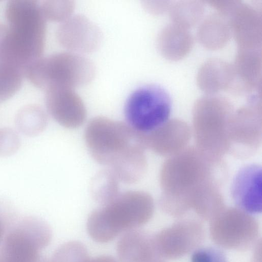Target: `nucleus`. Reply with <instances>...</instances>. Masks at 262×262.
Returning a JSON list of instances; mask_svg holds the SVG:
<instances>
[{
	"label": "nucleus",
	"instance_id": "obj_21",
	"mask_svg": "<svg viewBox=\"0 0 262 262\" xmlns=\"http://www.w3.org/2000/svg\"><path fill=\"white\" fill-rule=\"evenodd\" d=\"M87 249L77 241L67 242L59 247L52 256L50 262H87Z\"/></svg>",
	"mask_w": 262,
	"mask_h": 262
},
{
	"label": "nucleus",
	"instance_id": "obj_14",
	"mask_svg": "<svg viewBox=\"0 0 262 262\" xmlns=\"http://www.w3.org/2000/svg\"><path fill=\"white\" fill-rule=\"evenodd\" d=\"M56 36L62 46L78 54L96 50L102 38L97 26L81 15H72L61 23Z\"/></svg>",
	"mask_w": 262,
	"mask_h": 262
},
{
	"label": "nucleus",
	"instance_id": "obj_8",
	"mask_svg": "<svg viewBox=\"0 0 262 262\" xmlns=\"http://www.w3.org/2000/svg\"><path fill=\"white\" fill-rule=\"evenodd\" d=\"M52 231L48 224L33 216L14 225L0 246V262H42L40 251L50 243Z\"/></svg>",
	"mask_w": 262,
	"mask_h": 262
},
{
	"label": "nucleus",
	"instance_id": "obj_20",
	"mask_svg": "<svg viewBox=\"0 0 262 262\" xmlns=\"http://www.w3.org/2000/svg\"><path fill=\"white\" fill-rule=\"evenodd\" d=\"M119 182L108 169L99 171L92 182L91 192L93 198L102 206L109 203L119 193Z\"/></svg>",
	"mask_w": 262,
	"mask_h": 262
},
{
	"label": "nucleus",
	"instance_id": "obj_13",
	"mask_svg": "<svg viewBox=\"0 0 262 262\" xmlns=\"http://www.w3.org/2000/svg\"><path fill=\"white\" fill-rule=\"evenodd\" d=\"M231 195L236 208L250 214L260 213L261 166L257 164H249L241 167L233 179Z\"/></svg>",
	"mask_w": 262,
	"mask_h": 262
},
{
	"label": "nucleus",
	"instance_id": "obj_16",
	"mask_svg": "<svg viewBox=\"0 0 262 262\" xmlns=\"http://www.w3.org/2000/svg\"><path fill=\"white\" fill-rule=\"evenodd\" d=\"M117 252L122 262H152L161 257L157 251L154 235L137 229L126 231L120 238Z\"/></svg>",
	"mask_w": 262,
	"mask_h": 262
},
{
	"label": "nucleus",
	"instance_id": "obj_1",
	"mask_svg": "<svg viewBox=\"0 0 262 262\" xmlns=\"http://www.w3.org/2000/svg\"><path fill=\"white\" fill-rule=\"evenodd\" d=\"M228 171L223 158L187 146L163 163L160 173L159 206L174 217L200 210L221 193Z\"/></svg>",
	"mask_w": 262,
	"mask_h": 262
},
{
	"label": "nucleus",
	"instance_id": "obj_25",
	"mask_svg": "<svg viewBox=\"0 0 262 262\" xmlns=\"http://www.w3.org/2000/svg\"><path fill=\"white\" fill-rule=\"evenodd\" d=\"M16 216L12 206L5 200L0 199V244L5 238L9 227L13 223Z\"/></svg>",
	"mask_w": 262,
	"mask_h": 262
},
{
	"label": "nucleus",
	"instance_id": "obj_23",
	"mask_svg": "<svg viewBox=\"0 0 262 262\" xmlns=\"http://www.w3.org/2000/svg\"><path fill=\"white\" fill-rule=\"evenodd\" d=\"M190 262H228L225 253L215 247H198L190 257Z\"/></svg>",
	"mask_w": 262,
	"mask_h": 262
},
{
	"label": "nucleus",
	"instance_id": "obj_7",
	"mask_svg": "<svg viewBox=\"0 0 262 262\" xmlns=\"http://www.w3.org/2000/svg\"><path fill=\"white\" fill-rule=\"evenodd\" d=\"M171 111V100L166 91L158 85L147 84L129 95L124 113L127 124L144 136L166 123Z\"/></svg>",
	"mask_w": 262,
	"mask_h": 262
},
{
	"label": "nucleus",
	"instance_id": "obj_22",
	"mask_svg": "<svg viewBox=\"0 0 262 262\" xmlns=\"http://www.w3.org/2000/svg\"><path fill=\"white\" fill-rule=\"evenodd\" d=\"M46 21L62 23L72 15L74 3L71 1H43L39 3Z\"/></svg>",
	"mask_w": 262,
	"mask_h": 262
},
{
	"label": "nucleus",
	"instance_id": "obj_11",
	"mask_svg": "<svg viewBox=\"0 0 262 262\" xmlns=\"http://www.w3.org/2000/svg\"><path fill=\"white\" fill-rule=\"evenodd\" d=\"M154 239L161 258L176 259L199 247L204 239V230L197 220H181L154 235Z\"/></svg>",
	"mask_w": 262,
	"mask_h": 262
},
{
	"label": "nucleus",
	"instance_id": "obj_27",
	"mask_svg": "<svg viewBox=\"0 0 262 262\" xmlns=\"http://www.w3.org/2000/svg\"><path fill=\"white\" fill-rule=\"evenodd\" d=\"M5 29V25L4 24L0 23V47Z\"/></svg>",
	"mask_w": 262,
	"mask_h": 262
},
{
	"label": "nucleus",
	"instance_id": "obj_5",
	"mask_svg": "<svg viewBox=\"0 0 262 262\" xmlns=\"http://www.w3.org/2000/svg\"><path fill=\"white\" fill-rule=\"evenodd\" d=\"M95 76L92 61L74 52H60L41 57L27 70L26 77L45 90L52 86L75 89L90 83Z\"/></svg>",
	"mask_w": 262,
	"mask_h": 262
},
{
	"label": "nucleus",
	"instance_id": "obj_28",
	"mask_svg": "<svg viewBox=\"0 0 262 262\" xmlns=\"http://www.w3.org/2000/svg\"><path fill=\"white\" fill-rule=\"evenodd\" d=\"M152 262H164V261L163 260L162 258L159 257V258L156 259L155 260H154V261H152Z\"/></svg>",
	"mask_w": 262,
	"mask_h": 262
},
{
	"label": "nucleus",
	"instance_id": "obj_6",
	"mask_svg": "<svg viewBox=\"0 0 262 262\" xmlns=\"http://www.w3.org/2000/svg\"><path fill=\"white\" fill-rule=\"evenodd\" d=\"M234 111L225 98L206 96L199 100L193 111V133L195 146L215 158L228 154L227 128Z\"/></svg>",
	"mask_w": 262,
	"mask_h": 262
},
{
	"label": "nucleus",
	"instance_id": "obj_19",
	"mask_svg": "<svg viewBox=\"0 0 262 262\" xmlns=\"http://www.w3.org/2000/svg\"><path fill=\"white\" fill-rule=\"evenodd\" d=\"M48 123L47 115L41 107L29 104L17 112L15 123L18 129L23 134L33 136L41 133Z\"/></svg>",
	"mask_w": 262,
	"mask_h": 262
},
{
	"label": "nucleus",
	"instance_id": "obj_4",
	"mask_svg": "<svg viewBox=\"0 0 262 262\" xmlns=\"http://www.w3.org/2000/svg\"><path fill=\"white\" fill-rule=\"evenodd\" d=\"M154 207L152 198L146 192H119L111 202L91 213L88 232L94 241L107 243L123 232L147 223L152 216Z\"/></svg>",
	"mask_w": 262,
	"mask_h": 262
},
{
	"label": "nucleus",
	"instance_id": "obj_2",
	"mask_svg": "<svg viewBox=\"0 0 262 262\" xmlns=\"http://www.w3.org/2000/svg\"><path fill=\"white\" fill-rule=\"evenodd\" d=\"M84 140L93 158L119 181L134 184L145 174L147 161L143 137L127 123L95 117L85 128Z\"/></svg>",
	"mask_w": 262,
	"mask_h": 262
},
{
	"label": "nucleus",
	"instance_id": "obj_17",
	"mask_svg": "<svg viewBox=\"0 0 262 262\" xmlns=\"http://www.w3.org/2000/svg\"><path fill=\"white\" fill-rule=\"evenodd\" d=\"M169 26L160 33L158 46L162 54L171 59H180L190 49L192 40L188 32L177 24Z\"/></svg>",
	"mask_w": 262,
	"mask_h": 262
},
{
	"label": "nucleus",
	"instance_id": "obj_3",
	"mask_svg": "<svg viewBox=\"0 0 262 262\" xmlns=\"http://www.w3.org/2000/svg\"><path fill=\"white\" fill-rule=\"evenodd\" d=\"M6 29L3 50L8 61L27 71L42 56L46 20L36 1H8L5 10Z\"/></svg>",
	"mask_w": 262,
	"mask_h": 262
},
{
	"label": "nucleus",
	"instance_id": "obj_26",
	"mask_svg": "<svg viewBox=\"0 0 262 262\" xmlns=\"http://www.w3.org/2000/svg\"><path fill=\"white\" fill-rule=\"evenodd\" d=\"M87 262H118L113 256L110 255H100L93 258H89Z\"/></svg>",
	"mask_w": 262,
	"mask_h": 262
},
{
	"label": "nucleus",
	"instance_id": "obj_29",
	"mask_svg": "<svg viewBox=\"0 0 262 262\" xmlns=\"http://www.w3.org/2000/svg\"><path fill=\"white\" fill-rule=\"evenodd\" d=\"M45 262H50V260H47V259H46V260H45Z\"/></svg>",
	"mask_w": 262,
	"mask_h": 262
},
{
	"label": "nucleus",
	"instance_id": "obj_10",
	"mask_svg": "<svg viewBox=\"0 0 262 262\" xmlns=\"http://www.w3.org/2000/svg\"><path fill=\"white\" fill-rule=\"evenodd\" d=\"M261 111L251 104L234 111L228 123V154L237 158L253 156L261 143Z\"/></svg>",
	"mask_w": 262,
	"mask_h": 262
},
{
	"label": "nucleus",
	"instance_id": "obj_12",
	"mask_svg": "<svg viewBox=\"0 0 262 262\" xmlns=\"http://www.w3.org/2000/svg\"><path fill=\"white\" fill-rule=\"evenodd\" d=\"M44 91L47 111L60 125L68 128H76L83 123L86 110L74 89L52 86Z\"/></svg>",
	"mask_w": 262,
	"mask_h": 262
},
{
	"label": "nucleus",
	"instance_id": "obj_9",
	"mask_svg": "<svg viewBox=\"0 0 262 262\" xmlns=\"http://www.w3.org/2000/svg\"><path fill=\"white\" fill-rule=\"evenodd\" d=\"M211 238L225 248L244 250L255 241L258 224L250 214L226 206L210 222Z\"/></svg>",
	"mask_w": 262,
	"mask_h": 262
},
{
	"label": "nucleus",
	"instance_id": "obj_24",
	"mask_svg": "<svg viewBox=\"0 0 262 262\" xmlns=\"http://www.w3.org/2000/svg\"><path fill=\"white\" fill-rule=\"evenodd\" d=\"M20 140L18 135L10 128L0 129V155L7 156L15 153L18 149Z\"/></svg>",
	"mask_w": 262,
	"mask_h": 262
},
{
	"label": "nucleus",
	"instance_id": "obj_15",
	"mask_svg": "<svg viewBox=\"0 0 262 262\" xmlns=\"http://www.w3.org/2000/svg\"><path fill=\"white\" fill-rule=\"evenodd\" d=\"M191 133L185 122L173 119L142 137L146 148L161 156L169 157L187 147Z\"/></svg>",
	"mask_w": 262,
	"mask_h": 262
},
{
	"label": "nucleus",
	"instance_id": "obj_18",
	"mask_svg": "<svg viewBox=\"0 0 262 262\" xmlns=\"http://www.w3.org/2000/svg\"><path fill=\"white\" fill-rule=\"evenodd\" d=\"M232 18L231 25L238 44L248 49L258 45V18L249 8L236 9Z\"/></svg>",
	"mask_w": 262,
	"mask_h": 262
}]
</instances>
